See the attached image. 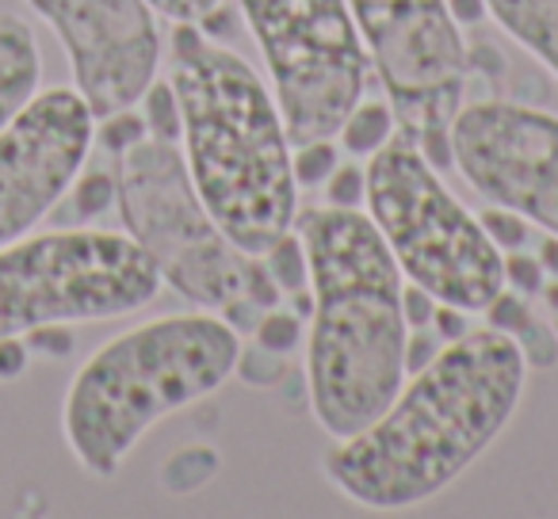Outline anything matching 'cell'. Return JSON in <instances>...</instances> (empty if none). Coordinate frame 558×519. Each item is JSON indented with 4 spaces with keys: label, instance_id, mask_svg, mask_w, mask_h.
<instances>
[{
    "label": "cell",
    "instance_id": "obj_1",
    "mask_svg": "<svg viewBox=\"0 0 558 519\" xmlns=\"http://www.w3.org/2000/svg\"><path fill=\"white\" fill-rule=\"evenodd\" d=\"M527 386L520 348L497 329H471L410 374L367 428L322 458L326 481L367 511H410L456 485L517 417Z\"/></svg>",
    "mask_w": 558,
    "mask_h": 519
},
{
    "label": "cell",
    "instance_id": "obj_2",
    "mask_svg": "<svg viewBox=\"0 0 558 519\" xmlns=\"http://www.w3.org/2000/svg\"><path fill=\"white\" fill-rule=\"evenodd\" d=\"M295 233L311 260L314 295L306 394L322 432L349 440L405 382V275L364 210L311 207L295 214Z\"/></svg>",
    "mask_w": 558,
    "mask_h": 519
},
{
    "label": "cell",
    "instance_id": "obj_3",
    "mask_svg": "<svg viewBox=\"0 0 558 519\" xmlns=\"http://www.w3.org/2000/svg\"><path fill=\"white\" fill-rule=\"evenodd\" d=\"M169 85L180 100L187 172L222 233L260 256L295 225L299 184L288 123L253 65L195 24H172Z\"/></svg>",
    "mask_w": 558,
    "mask_h": 519
},
{
    "label": "cell",
    "instance_id": "obj_4",
    "mask_svg": "<svg viewBox=\"0 0 558 519\" xmlns=\"http://www.w3.org/2000/svg\"><path fill=\"white\" fill-rule=\"evenodd\" d=\"M241 333L218 313H169L111 336L62 397V440L88 478H116L161 420L233 379Z\"/></svg>",
    "mask_w": 558,
    "mask_h": 519
},
{
    "label": "cell",
    "instance_id": "obj_5",
    "mask_svg": "<svg viewBox=\"0 0 558 519\" xmlns=\"http://www.w3.org/2000/svg\"><path fill=\"white\" fill-rule=\"evenodd\" d=\"M116 207L161 283L233 333H253L264 310L283 302L260 256H248L203 207L180 141L142 138L116 157Z\"/></svg>",
    "mask_w": 558,
    "mask_h": 519
},
{
    "label": "cell",
    "instance_id": "obj_6",
    "mask_svg": "<svg viewBox=\"0 0 558 519\" xmlns=\"http://www.w3.org/2000/svg\"><path fill=\"white\" fill-rule=\"evenodd\" d=\"M364 207L405 283L425 287L436 302L482 313L505 291V252L405 134L367 161Z\"/></svg>",
    "mask_w": 558,
    "mask_h": 519
},
{
    "label": "cell",
    "instance_id": "obj_7",
    "mask_svg": "<svg viewBox=\"0 0 558 519\" xmlns=\"http://www.w3.org/2000/svg\"><path fill=\"white\" fill-rule=\"evenodd\" d=\"M161 275L131 233L50 230L0 248V336L146 310Z\"/></svg>",
    "mask_w": 558,
    "mask_h": 519
},
{
    "label": "cell",
    "instance_id": "obj_8",
    "mask_svg": "<svg viewBox=\"0 0 558 519\" xmlns=\"http://www.w3.org/2000/svg\"><path fill=\"white\" fill-rule=\"evenodd\" d=\"M238 9L260 42L291 146L337 138L372 73L349 0H238Z\"/></svg>",
    "mask_w": 558,
    "mask_h": 519
},
{
    "label": "cell",
    "instance_id": "obj_9",
    "mask_svg": "<svg viewBox=\"0 0 558 519\" xmlns=\"http://www.w3.org/2000/svg\"><path fill=\"white\" fill-rule=\"evenodd\" d=\"M398 134L433 169H456L451 123L463 108L466 42L444 0H349Z\"/></svg>",
    "mask_w": 558,
    "mask_h": 519
},
{
    "label": "cell",
    "instance_id": "obj_10",
    "mask_svg": "<svg viewBox=\"0 0 558 519\" xmlns=\"http://www.w3.org/2000/svg\"><path fill=\"white\" fill-rule=\"evenodd\" d=\"M451 157L482 199L558 237V115L509 100L459 108Z\"/></svg>",
    "mask_w": 558,
    "mask_h": 519
},
{
    "label": "cell",
    "instance_id": "obj_11",
    "mask_svg": "<svg viewBox=\"0 0 558 519\" xmlns=\"http://www.w3.org/2000/svg\"><path fill=\"white\" fill-rule=\"evenodd\" d=\"M93 146L96 115L77 88H39L0 131V248L54 214Z\"/></svg>",
    "mask_w": 558,
    "mask_h": 519
},
{
    "label": "cell",
    "instance_id": "obj_12",
    "mask_svg": "<svg viewBox=\"0 0 558 519\" xmlns=\"http://www.w3.org/2000/svg\"><path fill=\"white\" fill-rule=\"evenodd\" d=\"M58 35L73 88L96 119L134 108L161 70V32L146 0H27Z\"/></svg>",
    "mask_w": 558,
    "mask_h": 519
},
{
    "label": "cell",
    "instance_id": "obj_13",
    "mask_svg": "<svg viewBox=\"0 0 558 519\" xmlns=\"http://www.w3.org/2000/svg\"><path fill=\"white\" fill-rule=\"evenodd\" d=\"M43 81V54L35 32L20 16H0V131L35 100Z\"/></svg>",
    "mask_w": 558,
    "mask_h": 519
},
{
    "label": "cell",
    "instance_id": "obj_14",
    "mask_svg": "<svg viewBox=\"0 0 558 519\" xmlns=\"http://www.w3.org/2000/svg\"><path fill=\"white\" fill-rule=\"evenodd\" d=\"M489 16L558 77V0H486Z\"/></svg>",
    "mask_w": 558,
    "mask_h": 519
},
{
    "label": "cell",
    "instance_id": "obj_15",
    "mask_svg": "<svg viewBox=\"0 0 558 519\" xmlns=\"http://www.w3.org/2000/svg\"><path fill=\"white\" fill-rule=\"evenodd\" d=\"M398 134V119L390 100H360L337 131V146L349 157H372Z\"/></svg>",
    "mask_w": 558,
    "mask_h": 519
},
{
    "label": "cell",
    "instance_id": "obj_16",
    "mask_svg": "<svg viewBox=\"0 0 558 519\" xmlns=\"http://www.w3.org/2000/svg\"><path fill=\"white\" fill-rule=\"evenodd\" d=\"M222 466L215 447L207 443H192V447H180L177 455H169V462L161 466V489L169 496H192L203 485H210Z\"/></svg>",
    "mask_w": 558,
    "mask_h": 519
},
{
    "label": "cell",
    "instance_id": "obj_17",
    "mask_svg": "<svg viewBox=\"0 0 558 519\" xmlns=\"http://www.w3.org/2000/svg\"><path fill=\"white\" fill-rule=\"evenodd\" d=\"M260 260H264V268H268L271 283L283 291V298L311 287V260H306L303 237L295 233V225H291L283 237L271 240V245L260 252Z\"/></svg>",
    "mask_w": 558,
    "mask_h": 519
},
{
    "label": "cell",
    "instance_id": "obj_18",
    "mask_svg": "<svg viewBox=\"0 0 558 519\" xmlns=\"http://www.w3.org/2000/svg\"><path fill=\"white\" fill-rule=\"evenodd\" d=\"M65 199H70L73 222H96L104 210L116 207V172H100V169L85 172L81 169V176L73 180V187L65 191Z\"/></svg>",
    "mask_w": 558,
    "mask_h": 519
},
{
    "label": "cell",
    "instance_id": "obj_19",
    "mask_svg": "<svg viewBox=\"0 0 558 519\" xmlns=\"http://www.w3.org/2000/svg\"><path fill=\"white\" fill-rule=\"evenodd\" d=\"M142 119H146L149 138H165V141H180L184 131V115H180V100L172 92L169 81H154V85L142 92Z\"/></svg>",
    "mask_w": 558,
    "mask_h": 519
},
{
    "label": "cell",
    "instance_id": "obj_20",
    "mask_svg": "<svg viewBox=\"0 0 558 519\" xmlns=\"http://www.w3.org/2000/svg\"><path fill=\"white\" fill-rule=\"evenodd\" d=\"M253 336H256V344H260V348L279 351V356H291V351L306 341V325H303V318L291 310V306L279 302V306H271V310L260 313Z\"/></svg>",
    "mask_w": 558,
    "mask_h": 519
},
{
    "label": "cell",
    "instance_id": "obj_21",
    "mask_svg": "<svg viewBox=\"0 0 558 519\" xmlns=\"http://www.w3.org/2000/svg\"><path fill=\"white\" fill-rule=\"evenodd\" d=\"M509 341L520 348V356H524L527 371H555V367H558V336H555V325H550L547 318H539V313H532V318H527L524 325H520L517 333L509 336Z\"/></svg>",
    "mask_w": 558,
    "mask_h": 519
},
{
    "label": "cell",
    "instance_id": "obj_22",
    "mask_svg": "<svg viewBox=\"0 0 558 519\" xmlns=\"http://www.w3.org/2000/svg\"><path fill=\"white\" fill-rule=\"evenodd\" d=\"M341 164L333 138H314L303 146L291 149V169H295V184L299 187H318L333 176V169Z\"/></svg>",
    "mask_w": 558,
    "mask_h": 519
},
{
    "label": "cell",
    "instance_id": "obj_23",
    "mask_svg": "<svg viewBox=\"0 0 558 519\" xmlns=\"http://www.w3.org/2000/svg\"><path fill=\"white\" fill-rule=\"evenodd\" d=\"M142 138H149V131H146V119H142L134 108L111 111V115L96 119V141H100L111 157L126 153V149L138 146Z\"/></svg>",
    "mask_w": 558,
    "mask_h": 519
},
{
    "label": "cell",
    "instance_id": "obj_24",
    "mask_svg": "<svg viewBox=\"0 0 558 519\" xmlns=\"http://www.w3.org/2000/svg\"><path fill=\"white\" fill-rule=\"evenodd\" d=\"M288 374V356L268 348H241L238 351V367H233V379H241L245 386H279Z\"/></svg>",
    "mask_w": 558,
    "mask_h": 519
},
{
    "label": "cell",
    "instance_id": "obj_25",
    "mask_svg": "<svg viewBox=\"0 0 558 519\" xmlns=\"http://www.w3.org/2000/svg\"><path fill=\"white\" fill-rule=\"evenodd\" d=\"M478 222H482V230H486V237L494 240L501 252L524 248L527 237H532V222L509 207H494V202H489V210H482Z\"/></svg>",
    "mask_w": 558,
    "mask_h": 519
},
{
    "label": "cell",
    "instance_id": "obj_26",
    "mask_svg": "<svg viewBox=\"0 0 558 519\" xmlns=\"http://www.w3.org/2000/svg\"><path fill=\"white\" fill-rule=\"evenodd\" d=\"M505 264V287L517 291L524 298H539L543 287H547V272H543L539 256L524 252V248H512V252L501 256Z\"/></svg>",
    "mask_w": 558,
    "mask_h": 519
},
{
    "label": "cell",
    "instance_id": "obj_27",
    "mask_svg": "<svg viewBox=\"0 0 558 519\" xmlns=\"http://www.w3.org/2000/svg\"><path fill=\"white\" fill-rule=\"evenodd\" d=\"M322 187H326L329 207L360 210L367 199V169H360V164H337L333 176H329Z\"/></svg>",
    "mask_w": 558,
    "mask_h": 519
},
{
    "label": "cell",
    "instance_id": "obj_28",
    "mask_svg": "<svg viewBox=\"0 0 558 519\" xmlns=\"http://www.w3.org/2000/svg\"><path fill=\"white\" fill-rule=\"evenodd\" d=\"M24 341H27V348H32V356H43V359H65L77 348L73 325H39V329H32V333H24Z\"/></svg>",
    "mask_w": 558,
    "mask_h": 519
},
{
    "label": "cell",
    "instance_id": "obj_29",
    "mask_svg": "<svg viewBox=\"0 0 558 519\" xmlns=\"http://www.w3.org/2000/svg\"><path fill=\"white\" fill-rule=\"evenodd\" d=\"M444 351V341L436 336V329H410V341H405V374H417L433 363Z\"/></svg>",
    "mask_w": 558,
    "mask_h": 519
},
{
    "label": "cell",
    "instance_id": "obj_30",
    "mask_svg": "<svg viewBox=\"0 0 558 519\" xmlns=\"http://www.w3.org/2000/svg\"><path fill=\"white\" fill-rule=\"evenodd\" d=\"M157 16H165L169 24H199L210 9H218L222 0H146Z\"/></svg>",
    "mask_w": 558,
    "mask_h": 519
},
{
    "label": "cell",
    "instance_id": "obj_31",
    "mask_svg": "<svg viewBox=\"0 0 558 519\" xmlns=\"http://www.w3.org/2000/svg\"><path fill=\"white\" fill-rule=\"evenodd\" d=\"M436 295H428L425 287H417V283H410V287H402V318L410 329H428L436 318Z\"/></svg>",
    "mask_w": 558,
    "mask_h": 519
},
{
    "label": "cell",
    "instance_id": "obj_32",
    "mask_svg": "<svg viewBox=\"0 0 558 519\" xmlns=\"http://www.w3.org/2000/svg\"><path fill=\"white\" fill-rule=\"evenodd\" d=\"M32 363V348L24 336H0V382H16Z\"/></svg>",
    "mask_w": 558,
    "mask_h": 519
},
{
    "label": "cell",
    "instance_id": "obj_33",
    "mask_svg": "<svg viewBox=\"0 0 558 519\" xmlns=\"http://www.w3.org/2000/svg\"><path fill=\"white\" fill-rule=\"evenodd\" d=\"M433 329H436V336H440L444 344H451V341H459V336L471 333V321H466V310H459V306L440 302V306H436Z\"/></svg>",
    "mask_w": 558,
    "mask_h": 519
},
{
    "label": "cell",
    "instance_id": "obj_34",
    "mask_svg": "<svg viewBox=\"0 0 558 519\" xmlns=\"http://www.w3.org/2000/svg\"><path fill=\"white\" fill-rule=\"evenodd\" d=\"M195 27H199V32L207 35V39L226 42V35L238 32V12H230V9H222V4H218V9H210L207 16H203Z\"/></svg>",
    "mask_w": 558,
    "mask_h": 519
},
{
    "label": "cell",
    "instance_id": "obj_35",
    "mask_svg": "<svg viewBox=\"0 0 558 519\" xmlns=\"http://www.w3.org/2000/svg\"><path fill=\"white\" fill-rule=\"evenodd\" d=\"M444 4H448L451 20H456L459 27H474V24H482V20L489 16L486 0H444Z\"/></svg>",
    "mask_w": 558,
    "mask_h": 519
},
{
    "label": "cell",
    "instance_id": "obj_36",
    "mask_svg": "<svg viewBox=\"0 0 558 519\" xmlns=\"http://www.w3.org/2000/svg\"><path fill=\"white\" fill-rule=\"evenodd\" d=\"M539 264H543V272H547V280H558V237L555 233H547V237L539 240Z\"/></svg>",
    "mask_w": 558,
    "mask_h": 519
},
{
    "label": "cell",
    "instance_id": "obj_37",
    "mask_svg": "<svg viewBox=\"0 0 558 519\" xmlns=\"http://www.w3.org/2000/svg\"><path fill=\"white\" fill-rule=\"evenodd\" d=\"M539 298H543V306H547V313H558V280H547Z\"/></svg>",
    "mask_w": 558,
    "mask_h": 519
},
{
    "label": "cell",
    "instance_id": "obj_38",
    "mask_svg": "<svg viewBox=\"0 0 558 519\" xmlns=\"http://www.w3.org/2000/svg\"><path fill=\"white\" fill-rule=\"evenodd\" d=\"M550 325H555V336H558V313H550Z\"/></svg>",
    "mask_w": 558,
    "mask_h": 519
}]
</instances>
